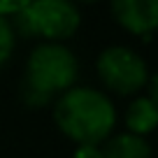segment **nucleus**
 I'll return each mask as SVG.
<instances>
[{
	"label": "nucleus",
	"instance_id": "obj_1",
	"mask_svg": "<svg viewBox=\"0 0 158 158\" xmlns=\"http://www.w3.org/2000/svg\"><path fill=\"white\" fill-rule=\"evenodd\" d=\"M56 128L74 144H102L116 133L114 100L93 86H72L54 100Z\"/></svg>",
	"mask_w": 158,
	"mask_h": 158
},
{
	"label": "nucleus",
	"instance_id": "obj_2",
	"mask_svg": "<svg viewBox=\"0 0 158 158\" xmlns=\"http://www.w3.org/2000/svg\"><path fill=\"white\" fill-rule=\"evenodd\" d=\"M77 79L79 60L65 42H37L26 58L21 98L28 107H47L77 86Z\"/></svg>",
	"mask_w": 158,
	"mask_h": 158
},
{
	"label": "nucleus",
	"instance_id": "obj_3",
	"mask_svg": "<svg viewBox=\"0 0 158 158\" xmlns=\"http://www.w3.org/2000/svg\"><path fill=\"white\" fill-rule=\"evenodd\" d=\"M14 33L40 42H68L81 28V10L72 0H30L14 16Z\"/></svg>",
	"mask_w": 158,
	"mask_h": 158
},
{
	"label": "nucleus",
	"instance_id": "obj_4",
	"mask_svg": "<svg viewBox=\"0 0 158 158\" xmlns=\"http://www.w3.org/2000/svg\"><path fill=\"white\" fill-rule=\"evenodd\" d=\"M95 72L109 93L126 98L139 95L153 77L144 56L126 44H112L100 51L95 58Z\"/></svg>",
	"mask_w": 158,
	"mask_h": 158
},
{
	"label": "nucleus",
	"instance_id": "obj_5",
	"mask_svg": "<svg viewBox=\"0 0 158 158\" xmlns=\"http://www.w3.org/2000/svg\"><path fill=\"white\" fill-rule=\"evenodd\" d=\"M112 16L126 33L149 40L158 28V0H109Z\"/></svg>",
	"mask_w": 158,
	"mask_h": 158
},
{
	"label": "nucleus",
	"instance_id": "obj_6",
	"mask_svg": "<svg viewBox=\"0 0 158 158\" xmlns=\"http://www.w3.org/2000/svg\"><path fill=\"white\" fill-rule=\"evenodd\" d=\"M123 121H126V130L128 133L142 135V137L151 135L158 126V100L147 93L133 95V100L126 107Z\"/></svg>",
	"mask_w": 158,
	"mask_h": 158
},
{
	"label": "nucleus",
	"instance_id": "obj_7",
	"mask_svg": "<svg viewBox=\"0 0 158 158\" xmlns=\"http://www.w3.org/2000/svg\"><path fill=\"white\" fill-rule=\"evenodd\" d=\"M102 158H151V144L142 135H133L128 130L112 133L102 144Z\"/></svg>",
	"mask_w": 158,
	"mask_h": 158
},
{
	"label": "nucleus",
	"instance_id": "obj_8",
	"mask_svg": "<svg viewBox=\"0 0 158 158\" xmlns=\"http://www.w3.org/2000/svg\"><path fill=\"white\" fill-rule=\"evenodd\" d=\"M16 47V33L14 26H12L10 19H2L0 16V68H5L10 63L12 54H14Z\"/></svg>",
	"mask_w": 158,
	"mask_h": 158
},
{
	"label": "nucleus",
	"instance_id": "obj_9",
	"mask_svg": "<svg viewBox=\"0 0 158 158\" xmlns=\"http://www.w3.org/2000/svg\"><path fill=\"white\" fill-rule=\"evenodd\" d=\"M30 0H0V16L2 19H14Z\"/></svg>",
	"mask_w": 158,
	"mask_h": 158
},
{
	"label": "nucleus",
	"instance_id": "obj_10",
	"mask_svg": "<svg viewBox=\"0 0 158 158\" xmlns=\"http://www.w3.org/2000/svg\"><path fill=\"white\" fill-rule=\"evenodd\" d=\"M74 158H102V149L100 144H77Z\"/></svg>",
	"mask_w": 158,
	"mask_h": 158
},
{
	"label": "nucleus",
	"instance_id": "obj_11",
	"mask_svg": "<svg viewBox=\"0 0 158 158\" xmlns=\"http://www.w3.org/2000/svg\"><path fill=\"white\" fill-rule=\"evenodd\" d=\"M77 7H81V5H95V2H100V0H72Z\"/></svg>",
	"mask_w": 158,
	"mask_h": 158
}]
</instances>
